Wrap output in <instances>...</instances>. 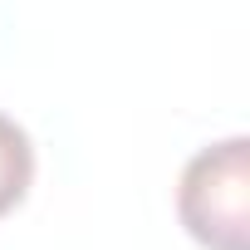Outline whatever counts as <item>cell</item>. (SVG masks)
Segmentation results:
<instances>
[{
	"instance_id": "cell-1",
	"label": "cell",
	"mask_w": 250,
	"mask_h": 250,
	"mask_svg": "<svg viewBox=\"0 0 250 250\" xmlns=\"http://www.w3.org/2000/svg\"><path fill=\"white\" fill-rule=\"evenodd\" d=\"M177 216L206 250H250V143L201 147L177 187Z\"/></svg>"
},
{
	"instance_id": "cell-2",
	"label": "cell",
	"mask_w": 250,
	"mask_h": 250,
	"mask_svg": "<svg viewBox=\"0 0 250 250\" xmlns=\"http://www.w3.org/2000/svg\"><path fill=\"white\" fill-rule=\"evenodd\" d=\"M35 182V143L15 118L0 113V216L15 211Z\"/></svg>"
}]
</instances>
